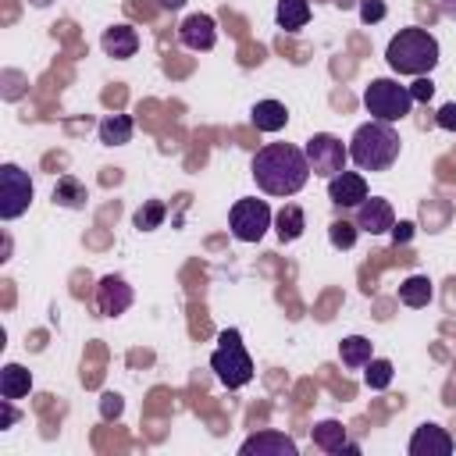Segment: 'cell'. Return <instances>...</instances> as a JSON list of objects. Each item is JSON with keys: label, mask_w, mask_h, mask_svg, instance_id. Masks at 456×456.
Masks as SVG:
<instances>
[{"label": "cell", "mask_w": 456, "mask_h": 456, "mask_svg": "<svg viewBox=\"0 0 456 456\" xmlns=\"http://www.w3.org/2000/svg\"><path fill=\"white\" fill-rule=\"evenodd\" d=\"M249 171L267 196H296L310 182V160L292 142H267L256 150Z\"/></svg>", "instance_id": "1"}, {"label": "cell", "mask_w": 456, "mask_h": 456, "mask_svg": "<svg viewBox=\"0 0 456 456\" xmlns=\"http://www.w3.org/2000/svg\"><path fill=\"white\" fill-rule=\"evenodd\" d=\"M403 139L388 121H367L349 139V160L360 171H388L399 160Z\"/></svg>", "instance_id": "2"}, {"label": "cell", "mask_w": 456, "mask_h": 456, "mask_svg": "<svg viewBox=\"0 0 456 456\" xmlns=\"http://www.w3.org/2000/svg\"><path fill=\"white\" fill-rule=\"evenodd\" d=\"M385 61L395 75H428L438 64V39L428 28H399L388 39Z\"/></svg>", "instance_id": "3"}, {"label": "cell", "mask_w": 456, "mask_h": 456, "mask_svg": "<svg viewBox=\"0 0 456 456\" xmlns=\"http://www.w3.org/2000/svg\"><path fill=\"white\" fill-rule=\"evenodd\" d=\"M210 370L224 388H242L253 381V360L242 346V335L235 328H224L217 335V349L210 353Z\"/></svg>", "instance_id": "4"}, {"label": "cell", "mask_w": 456, "mask_h": 456, "mask_svg": "<svg viewBox=\"0 0 456 456\" xmlns=\"http://www.w3.org/2000/svg\"><path fill=\"white\" fill-rule=\"evenodd\" d=\"M363 107L374 121H403L413 107V96H410V86H399L395 78H374L367 89H363Z\"/></svg>", "instance_id": "5"}, {"label": "cell", "mask_w": 456, "mask_h": 456, "mask_svg": "<svg viewBox=\"0 0 456 456\" xmlns=\"http://www.w3.org/2000/svg\"><path fill=\"white\" fill-rule=\"evenodd\" d=\"M271 221H274L271 207H267L264 200H256V196L235 200L232 210H228V228H232V235H235L239 242H260L264 232L271 228Z\"/></svg>", "instance_id": "6"}, {"label": "cell", "mask_w": 456, "mask_h": 456, "mask_svg": "<svg viewBox=\"0 0 456 456\" xmlns=\"http://www.w3.org/2000/svg\"><path fill=\"white\" fill-rule=\"evenodd\" d=\"M303 153L317 178H335L338 171H346V160H349V146H342V139L331 132H314L306 139Z\"/></svg>", "instance_id": "7"}, {"label": "cell", "mask_w": 456, "mask_h": 456, "mask_svg": "<svg viewBox=\"0 0 456 456\" xmlns=\"http://www.w3.org/2000/svg\"><path fill=\"white\" fill-rule=\"evenodd\" d=\"M32 203V178L28 171H21L18 164H4L0 167V217L14 221L28 210Z\"/></svg>", "instance_id": "8"}, {"label": "cell", "mask_w": 456, "mask_h": 456, "mask_svg": "<svg viewBox=\"0 0 456 456\" xmlns=\"http://www.w3.org/2000/svg\"><path fill=\"white\" fill-rule=\"evenodd\" d=\"M353 221H356V228L367 232V235H385V232H392V224H395V214H392V203H388V200L367 196L360 207H353Z\"/></svg>", "instance_id": "9"}, {"label": "cell", "mask_w": 456, "mask_h": 456, "mask_svg": "<svg viewBox=\"0 0 456 456\" xmlns=\"http://www.w3.org/2000/svg\"><path fill=\"white\" fill-rule=\"evenodd\" d=\"M132 299H135V292H132V285L121 274H103L100 278V285H96V306H100L103 317L125 314L132 306Z\"/></svg>", "instance_id": "10"}, {"label": "cell", "mask_w": 456, "mask_h": 456, "mask_svg": "<svg viewBox=\"0 0 456 456\" xmlns=\"http://www.w3.org/2000/svg\"><path fill=\"white\" fill-rule=\"evenodd\" d=\"M328 200L338 210H353L367 200V182L360 171H338L335 178H328Z\"/></svg>", "instance_id": "11"}, {"label": "cell", "mask_w": 456, "mask_h": 456, "mask_svg": "<svg viewBox=\"0 0 456 456\" xmlns=\"http://www.w3.org/2000/svg\"><path fill=\"white\" fill-rule=\"evenodd\" d=\"M242 456H296L299 445L285 431H256L239 445Z\"/></svg>", "instance_id": "12"}, {"label": "cell", "mask_w": 456, "mask_h": 456, "mask_svg": "<svg viewBox=\"0 0 456 456\" xmlns=\"http://www.w3.org/2000/svg\"><path fill=\"white\" fill-rule=\"evenodd\" d=\"M449 452H452V435L431 420L410 435V456H449Z\"/></svg>", "instance_id": "13"}, {"label": "cell", "mask_w": 456, "mask_h": 456, "mask_svg": "<svg viewBox=\"0 0 456 456\" xmlns=\"http://www.w3.org/2000/svg\"><path fill=\"white\" fill-rule=\"evenodd\" d=\"M178 39H182L185 50H196V53L200 50H210L217 43V25H214L210 14H189L182 21V28H178Z\"/></svg>", "instance_id": "14"}, {"label": "cell", "mask_w": 456, "mask_h": 456, "mask_svg": "<svg viewBox=\"0 0 456 456\" xmlns=\"http://www.w3.org/2000/svg\"><path fill=\"white\" fill-rule=\"evenodd\" d=\"M100 46H103L107 57L128 61V57H135V50H139V32H135L132 25H114V28H107V32L100 36Z\"/></svg>", "instance_id": "15"}, {"label": "cell", "mask_w": 456, "mask_h": 456, "mask_svg": "<svg viewBox=\"0 0 456 456\" xmlns=\"http://www.w3.org/2000/svg\"><path fill=\"white\" fill-rule=\"evenodd\" d=\"M303 228H306V214H303L299 203H285V207L274 214V232H278L281 242H296V239L303 235Z\"/></svg>", "instance_id": "16"}, {"label": "cell", "mask_w": 456, "mask_h": 456, "mask_svg": "<svg viewBox=\"0 0 456 456\" xmlns=\"http://www.w3.org/2000/svg\"><path fill=\"white\" fill-rule=\"evenodd\" d=\"M249 118H253V125H256L260 132H278V128H285L289 110H285V103H278V100H260V103H253Z\"/></svg>", "instance_id": "17"}, {"label": "cell", "mask_w": 456, "mask_h": 456, "mask_svg": "<svg viewBox=\"0 0 456 456\" xmlns=\"http://www.w3.org/2000/svg\"><path fill=\"white\" fill-rule=\"evenodd\" d=\"M370 356H374V346H370V338H363V335H349V338L338 342V360H342L349 370L367 367Z\"/></svg>", "instance_id": "18"}, {"label": "cell", "mask_w": 456, "mask_h": 456, "mask_svg": "<svg viewBox=\"0 0 456 456\" xmlns=\"http://www.w3.org/2000/svg\"><path fill=\"white\" fill-rule=\"evenodd\" d=\"M431 296H435V289H431V278H428V274H410V278L399 285V303H403V306L420 310V306L431 303Z\"/></svg>", "instance_id": "19"}, {"label": "cell", "mask_w": 456, "mask_h": 456, "mask_svg": "<svg viewBox=\"0 0 456 456\" xmlns=\"http://www.w3.org/2000/svg\"><path fill=\"white\" fill-rule=\"evenodd\" d=\"M310 438H314V445L321 449V452H342L346 449V428L338 424V420H317L314 424V431H310Z\"/></svg>", "instance_id": "20"}, {"label": "cell", "mask_w": 456, "mask_h": 456, "mask_svg": "<svg viewBox=\"0 0 456 456\" xmlns=\"http://www.w3.org/2000/svg\"><path fill=\"white\" fill-rule=\"evenodd\" d=\"M132 132H135V125L128 114H107L100 121V142L103 146H125L132 139Z\"/></svg>", "instance_id": "21"}, {"label": "cell", "mask_w": 456, "mask_h": 456, "mask_svg": "<svg viewBox=\"0 0 456 456\" xmlns=\"http://www.w3.org/2000/svg\"><path fill=\"white\" fill-rule=\"evenodd\" d=\"M28 388H32V374L21 363H7L0 370V395L4 399H21V395H28Z\"/></svg>", "instance_id": "22"}, {"label": "cell", "mask_w": 456, "mask_h": 456, "mask_svg": "<svg viewBox=\"0 0 456 456\" xmlns=\"http://www.w3.org/2000/svg\"><path fill=\"white\" fill-rule=\"evenodd\" d=\"M86 200H89V192H86V185H82L78 178H71V175L57 178V185H53V203H57V207L82 210V207H86Z\"/></svg>", "instance_id": "23"}, {"label": "cell", "mask_w": 456, "mask_h": 456, "mask_svg": "<svg viewBox=\"0 0 456 456\" xmlns=\"http://www.w3.org/2000/svg\"><path fill=\"white\" fill-rule=\"evenodd\" d=\"M310 21V4L306 0H278V25L285 32H299Z\"/></svg>", "instance_id": "24"}, {"label": "cell", "mask_w": 456, "mask_h": 456, "mask_svg": "<svg viewBox=\"0 0 456 456\" xmlns=\"http://www.w3.org/2000/svg\"><path fill=\"white\" fill-rule=\"evenodd\" d=\"M164 217H167V207H164L160 200H150V203H142V207L135 210V228H139V232H153V228L164 224Z\"/></svg>", "instance_id": "25"}, {"label": "cell", "mask_w": 456, "mask_h": 456, "mask_svg": "<svg viewBox=\"0 0 456 456\" xmlns=\"http://www.w3.org/2000/svg\"><path fill=\"white\" fill-rule=\"evenodd\" d=\"M356 235H360L356 221H346V217H338V221H331V224H328V239H331V246H335V249H353Z\"/></svg>", "instance_id": "26"}, {"label": "cell", "mask_w": 456, "mask_h": 456, "mask_svg": "<svg viewBox=\"0 0 456 456\" xmlns=\"http://www.w3.org/2000/svg\"><path fill=\"white\" fill-rule=\"evenodd\" d=\"M363 381H367V388H374V392L388 388V385H392V363H388V360H378V356H370Z\"/></svg>", "instance_id": "27"}, {"label": "cell", "mask_w": 456, "mask_h": 456, "mask_svg": "<svg viewBox=\"0 0 456 456\" xmlns=\"http://www.w3.org/2000/svg\"><path fill=\"white\" fill-rule=\"evenodd\" d=\"M385 18V0H360V21L363 25H374Z\"/></svg>", "instance_id": "28"}, {"label": "cell", "mask_w": 456, "mask_h": 456, "mask_svg": "<svg viewBox=\"0 0 456 456\" xmlns=\"http://www.w3.org/2000/svg\"><path fill=\"white\" fill-rule=\"evenodd\" d=\"M410 96H413V103H428L435 96V82L428 75H417V82L410 86Z\"/></svg>", "instance_id": "29"}, {"label": "cell", "mask_w": 456, "mask_h": 456, "mask_svg": "<svg viewBox=\"0 0 456 456\" xmlns=\"http://www.w3.org/2000/svg\"><path fill=\"white\" fill-rule=\"evenodd\" d=\"M435 121H438V128L456 132V103H442V107H438V114H435Z\"/></svg>", "instance_id": "30"}, {"label": "cell", "mask_w": 456, "mask_h": 456, "mask_svg": "<svg viewBox=\"0 0 456 456\" xmlns=\"http://www.w3.org/2000/svg\"><path fill=\"white\" fill-rule=\"evenodd\" d=\"M410 239H413V221H395V224H392V242L403 246V242H410Z\"/></svg>", "instance_id": "31"}, {"label": "cell", "mask_w": 456, "mask_h": 456, "mask_svg": "<svg viewBox=\"0 0 456 456\" xmlns=\"http://www.w3.org/2000/svg\"><path fill=\"white\" fill-rule=\"evenodd\" d=\"M118 413H121V395L107 392V395H103V417H118Z\"/></svg>", "instance_id": "32"}, {"label": "cell", "mask_w": 456, "mask_h": 456, "mask_svg": "<svg viewBox=\"0 0 456 456\" xmlns=\"http://www.w3.org/2000/svg\"><path fill=\"white\" fill-rule=\"evenodd\" d=\"M0 403H4V420H0V428H11V424H14V420H18V410H14V406H11V403H14V399H0Z\"/></svg>", "instance_id": "33"}, {"label": "cell", "mask_w": 456, "mask_h": 456, "mask_svg": "<svg viewBox=\"0 0 456 456\" xmlns=\"http://www.w3.org/2000/svg\"><path fill=\"white\" fill-rule=\"evenodd\" d=\"M438 7H442V14H445V18H452V21H456V0H438Z\"/></svg>", "instance_id": "34"}, {"label": "cell", "mask_w": 456, "mask_h": 456, "mask_svg": "<svg viewBox=\"0 0 456 456\" xmlns=\"http://www.w3.org/2000/svg\"><path fill=\"white\" fill-rule=\"evenodd\" d=\"M182 4H185V0H160V7H164V11H178Z\"/></svg>", "instance_id": "35"}]
</instances>
